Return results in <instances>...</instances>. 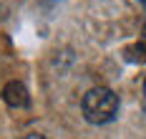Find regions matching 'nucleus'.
<instances>
[{"label":"nucleus","mask_w":146,"mask_h":139,"mask_svg":"<svg viewBox=\"0 0 146 139\" xmlns=\"http://www.w3.org/2000/svg\"><path fill=\"white\" fill-rule=\"evenodd\" d=\"M144 33H146V20H144Z\"/></svg>","instance_id":"0eeeda50"},{"label":"nucleus","mask_w":146,"mask_h":139,"mask_svg":"<svg viewBox=\"0 0 146 139\" xmlns=\"http://www.w3.org/2000/svg\"><path fill=\"white\" fill-rule=\"evenodd\" d=\"M126 61L131 63H146V35L144 38H139L136 43L126 48Z\"/></svg>","instance_id":"7ed1b4c3"},{"label":"nucleus","mask_w":146,"mask_h":139,"mask_svg":"<svg viewBox=\"0 0 146 139\" xmlns=\"http://www.w3.org/2000/svg\"><path fill=\"white\" fill-rule=\"evenodd\" d=\"M139 3H141V5H144V8H146V0H139Z\"/></svg>","instance_id":"423d86ee"},{"label":"nucleus","mask_w":146,"mask_h":139,"mask_svg":"<svg viewBox=\"0 0 146 139\" xmlns=\"http://www.w3.org/2000/svg\"><path fill=\"white\" fill-rule=\"evenodd\" d=\"M144 94H146V81H144Z\"/></svg>","instance_id":"6e6552de"},{"label":"nucleus","mask_w":146,"mask_h":139,"mask_svg":"<svg viewBox=\"0 0 146 139\" xmlns=\"http://www.w3.org/2000/svg\"><path fill=\"white\" fill-rule=\"evenodd\" d=\"M23 139H48V137H43V134H38V132H33V134H25Z\"/></svg>","instance_id":"20e7f679"},{"label":"nucleus","mask_w":146,"mask_h":139,"mask_svg":"<svg viewBox=\"0 0 146 139\" xmlns=\"http://www.w3.org/2000/svg\"><path fill=\"white\" fill-rule=\"evenodd\" d=\"M3 101L8 104V106L13 109H28L30 106V94L25 89V84H20V81H8L5 86H3Z\"/></svg>","instance_id":"f03ea898"},{"label":"nucleus","mask_w":146,"mask_h":139,"mask_svg":"<svg viewBox=\"0 0 146 139\" xmlns=\"http://www.w3.org/2000/svg\"><path fill=\"white\" fill-rule=\"evenodd\" d=\"M43 3H45V5H58L60 0H43Z\"/></svg>","instance_id":"39448f33"},{"label":"nucleus","mask_w":146,"mask_h":139,"mask_svg":"<svg viewBox=\"0 0 146 139\" xmlns=\"http://www.w3.org/2000/svg\"><path fill=\"white\" fill-rule=\"evenodd\" d=\"M81 109H83V116L91 124H108L116 119L118 114V96L106 86H96L91 91L83 94L81 99Z\"/></svg>","instance_id":"f257e3e1"}]
</instances>
